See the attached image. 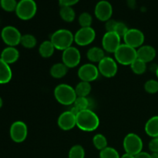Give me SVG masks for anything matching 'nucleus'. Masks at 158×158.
Wrapping results in <instances>:
<instances>
[{
  "instance_id": "f257e3e1",
  "label": "nucleus",
  "mask_w": 158,
  "mask_h": 158,
  "mask_svg": "<svg viewBox=\"0 0 158 158\" xmlns=\"http://www.w3.org/2000/svg\"><path fill=\"white\" fill-rule=\"evenodd\" d=\"M100 126V118L92 110L80 111L77 115V127L85 132L96 131Z\"/></svg>"
},
{
  "instance_id": "f03ea898",
  "label": "nucleus",
  "mask_w": 158,
  "mask_h": 158,
  "mask_svg": "<svg viewBox=\"0 0 158 158\" xmlns=\"http://www.w3.org/2000/svg\"><path fill=\"white\" fill-rule=\"evenodd\" d=\"M50 41L56 49L64 51L72 46L74 42V35L69 29H60L52 34Z\"/></svg>"
},
{
  "instance_id": "7ed1b4c3",
  "label": "nucleus",
  "mask_w": 158,
  "mask_h": 158,
  "mask_svg": "<svg viewBox=\"0 0 158 158\" xmlns=\"http://www.w3.org/2000/svg\"><path fill=\"white\" fill-rule=\"evenodd\" d=\"M54 97L60 104L69 106L73 104L77 96L75 89L70 85L61 83L56 86L54 89Z\"/></svg>"
},
{
  "instance_id": "20e7f679",
  "label": "nucleus",
  "mask_w": 158,
  "mask_h": 158,
  "mask_svg": "<svg viewBox=\"0 0 158 158\" xmlns=\"http://www.w3.org/2000/svg\"><path fill=\"white\" fill-rule=\"evenodd\" d=\"M114 54L117 63L123 66H131V63L137 58V49L125 43L120 45Z\"/></svg>"
},
{
  "instance_id": "39448f33",
  "label": "nucleus",
  "mask_w": 158,
  "mask_h": 158,
  "mask_svg": "<svg viewBox=\"0 0 158 158\" xmlns=\"http://www.w3.org/2000/svg\"><path fill=\"white\" fill-rule=\"evenodd\" d=\"M15 14L22 20H29L33 18L37 12V5L34 0H20L18 2Z\"/></svg>"
},
{
  "instance_id": "423d86ee",
  "label": "nucleus",
  "mask_w": 158,
  "mask_h": 158,
  "mask_svg": "<svg viewBox=\"0 0 158 158\" xmlns=\"http://www.w3.org/2000/svg\"><path fill=\"white\" fill-rule=\"evenodd\" d=\"M123 146L125 153L135 156L141 152L143 143L140 136L134 133H130L123 139Z\"/></svg>"
},
{
  "instance_id": "0eeeda50",
  "label": "nucleus",
  "mask_w": 158,
  "mask_h": 158,
  "mask_svg": "<svg viewBox=\"0 0 158 158\" xmlns=\"http://www.w3.org/2000/svg\"><path fill=\"white\" fill-rule=\"evenodd\" d=\"M22 35L19 30L12 26H5L1 32L2 40L8 46L15 47L20 44Z\"/></svg>"
},
{
  "instance_id": "6e6552de",
  "label": "nucleus",
  "mask_w": 158,
  "mask_h": 158,
  "mask_svg": "<svg viewBox=\"0 0 158 158\" xmlns=\"http://www.w3.org/2000/svg\"><path fill=\"white\" fill-rule=\"evenodd\" d=\"M10 137L15 143H23L28 135V127L26 123L17 120L12 123L9 129Z\"/></svg>"
},
{
  "instance_id": "1a4fd4ad",
  "label": "nucleus",
  "mask_w": 158,
  "mask_h": 158,
  "mask_svg": "<svg viewBox=\"0 0 158 158\" xmlns=\"http://www.w3.org/2000/svg\"><path fill=\"white\" fill-rule=\"evenodd\" d=\"M95 38L96 32L92 27H81L74 34V42L80 46L91 44Z\"/></svg>"
},
{
  "instance_id": "9d476101",
  "label": "nucleus",
  "mask_w": 158,
  "mask_h": 158,
  "mask_svg": "<svg viewBox=\"0 0 158 158\" xmlns=\"http://www.w3.org/2000/svg\"><path fill=\"white\" fill-rule=\"evenodd\" d=\"M98 70L102 76L106 78L115 77L118 71L117 61L110 56H105L98 63Z\"/></svg>"
},
{
  "instance_id": "9b49d317",
  "label": "nucleus",
  "mask_w": 158,
  "mask_h": 158,
  "mask_svg": "<svg viewBox=\"0 0 158 158\" xmlns=\"http://www.w3.org/2000/svg\"><path fill=\"white\" fill-rule=\"evenodd\" d=\"M121 37L114 32H106L102 39V46L103 50L114 53L121 45Z\"/></svg>"
},
{
  "instance_id": "f8f14e48",
  "label": "nucleus",
  "mask_w": 158,
  "mask_h": 158,
  "mask_svg": "<svg viewBox=\"0 0 158 158\" xmlns=\"http://www.w3.org/2000/svg\"><path fill=\"white\" fill-rule=\"evenodd\" d=\"M123 38L125 44L136 49L143 46L145 40L143 32L137 29H129Z\"/></svg>"
},
{
  "instance_id": "ddd939ff",
  "label": "nucleus",
  "mask_w": 158,
  "mask_h": 158,
  "mask_svg": "<svg viewBox=\"0 0 158 158\" xmlns=\"http://www.w3.org/2000/svg\"><path fill=\"white\" fill-rule=\"evenodd\" d=\"M62 60L68 68L77 67L81 60V53L77 48L70 46L63 51Z\"/></svg>"
},
{
  "instance_id": "4468645a",
  "label": "nucleus",
  "mask_w": 158,
  "mask_h": 158,
  "mask_svg": "<svg viewBox=\"0 0 158 158\" xmlns=\"http://www.w3.org/2000/svg\"><path fill=\"white\" fill-rule=\"evenodd\" d=\"M100 72L98 70V67L94 65L93 63H86L80 66L78 69V77L81 80V81L90 82L97 80L99 77Z\"/></svg>"
},
{
  "instance_id": "2eb2a0df",
  "label": "nucleus",
  "mask_w": 158,
  "mask_h": 158,
  "mask_svg": "<svg viewBox=\"0 0 158 158\" xmlns=\"http://www.w3.org/2000/svg\"><path fill=\"white\" fill-rule=\"evenodd\" d=\"M94 14L100 21H108L110 19L113 15L112 5L106 0H101L98 2L94 9Z\"/></svg>"
},
{
  "instance_id": "dca6fc26",
  "label": "nucleus",
  "mask_w": 158,
  "mask_h": 158,
  "mask_svg": "<svg viewBox=\"0 0 158 158\" xmlns=\"http://www.w3.org/2000/svg\"><path fill=\"white\" fill-rule=\"evenodd\" d=\"M59 127L65 131H70L77 126V116L70 110L62 113L57 120Z\"/></svg>"
},
{
  "instance_id": "f3484780",
  "label": "nucleus",
  "mask_w": 158,
  "mask_h": 158,
  "mask_svg": "<svg viewBox=\"0 0 158 158\" xmlns=\"http://www.w3.org/2000/svg\"><path fill=\"white\" fill-rule=\"evenodd\" d=\"M137 59L145 62L146 63L153 61L155 59L157 52L156 49L150 45H144L137 49Z\"/></svg>"
},
{
  "instance_id": "a211bd4d",
  "label": "nucleus",
  "mask_w": 158,
  "mask_h": 158,
  "mask_svg": "<svg viewBox=\"0 0 158 158\" xmlns=\"http://www.w3.org/2000/svg\"><path fill=\"white\" fill-rule=\"evenodd\" d=\"M0 58L7 64H12L15 63L19 58V52L15 47L7 46L2 51Z\"/></svg>"
},
{
  "instance_id": "6ab92c4d",
  "label": "nucleus",
  "mask_w": 158,
  "mask_h": 158,
  "mask_svg": "<svg viewBox=\"0 0 158 158\" xmlns=\"http://www.w3.org/2000/svg\"><path fill=\"white\" fill-rule=\"evenodd\" d=\"M12 72L9 64L0 58V84H6L12 80Z\"/></svg>"
},
{
  "instance_id": "aec40b11",
  "label": "nucleus",
  "mask_w": 158,
  "mask_h": 158,
  "mask_svg": "<svg viewBox=\"0 0 158 158\" xmlns=\"http://www.w3.org/2000/svg\"><path fill=\"white\" fill-rule=\"evenodd\" d=\"M86 56L91 63H99L105 57V52L102 48L94 46L88 49Z\"/></svg>"
},
{
  "instance_id": "412c9836",
  "label": "nucleus",
  "mask_w": 158,
  "mask_h": 158,
  "mask_svg": "<svg viewBox=\"0 0 158 158\" xmlns=\"http://www.w3.org/2000/svg\"><path fill=\"white\" fill-rule=\"evenodd\" d=\"M144 130L146 134L152 138L158 137V116H154L147 121Z\"/></svg>"
},
{
  "instance_id": "4be33fe9",
  "label": "nucleus",
  "mask_w": 158,
  "mask_h": 158,
  "mask_svg": "<svg viewBox=\"0 0 158 158\" xmlns=\"http://www.w3.org/2000/svg\"><path fill=\"white\" fill-rule=\"evenodd\" d=\"M68 69L63 63H55L50 69V75L55 79H61L66 75Z\"/></svg>"
},
{
  "instance_id": "5701e85b",
  "label": "nucleus",
  "mask_w": 158,
  "mask_h": 158,
  "mask_svg": "<svg viewBox=\"0 0 158 158\" xmlns=\"http://www.w3.org/2000/svg\"><path fill=\"white\" fill-rule=\"evenodd\" d=\"M55 49V47L50 40H45L40 44L39 47V52L43 58H49L53 55Z\"/></svg>"
},
{
  "instance_id": "b1692460",
  "label": "nucleus",
  "mask_w": 158,
  "mask_h": 158,
  "mask_svg": "<svg viewBox=\"0 0 158 158\" xmlns=\"http://www.w3.org/2000/svg\"><path fill=\"white\" fill-rule=\"evenodd\" d=\"M60 15L63 21L71 23L76 18V12L71 6H62L60 10Z\"/></svg>"
},
{
  "instance_id": "393cba45",
  "label": "nucleus",
  "mask_w": 158,
  "mask_h": 158,
  "mask_svg": "<svg viewBox=\"0 0 158 158\" xmlns=\"http://www.w3.org/2000/svg\"><path fill=\"white\" fill-rule=\"evenodd\" d=\"M77 94V97H86L91 92V87L90 83L85 81H80L78 84L74 88Z\"/></svg>"
},
{
  "instance_id": "a878e982",
  "label": "nucleus",
  "mask_w": 158,
  "mask_h": 158,
  "mask_svg": "<svg viewBox=\"0 0 158 158\" xmlns=\"http://www.w3.org/2000/svg\"><path fill=\"white\" fill-rule=\"evenodd\" d=\"M36 38L32 34H25L22 35L20 44L26 49H32L36 46Z\"/></svg>"
},
{
  "instance_id": "bb28decb",
  "label": "nucleus",
  "mask_w": 158,
  "mask_h": 158,
  "mask_svg": "<svg viewBox=\"0 0 158 158\" xmlns=\"http://www.w3.org/2000/svg\"><path fill=\"white\" fill-rule=\"evenodd\" d=\"M131 68L134 73L137 75H142L147 70V63L137 58L131 63Z\"/></svg>"
},
{
  "instance_id": "cd10ccee",
  "label": "nucleus",
  "mask_w": 158,
  "mask_h": 158,
  "mask_svg": "<svg viewBox=\"0 0 158 158\" xmlns=\"http://www.w3.org/2000/svg\"><path fill=\"white\" fill-rule=\"evenodd\" d=\"M93 143L96 149L100 151L107 147V140L104 135L101 134H97L93 138Z\"/></svg>"
},
{
  "instance_id": "c85d7f7f",
  "label": "nucleus",
  "mask_w": 158,
  "mask_h": 158,
  "mask_svg": "<svg viewBox=\"0 0 158 158\" xmlns=\"http://www.w3.org/2000/svg\"><path fill=\"white\" fill-rule=\"evenodd\" d=\"M69 158H85V150L81 145H74L70 148L68 154Z\"/></svg>"
},
{
  "instance_id": "c756f323",
  "label": "nucleus",
  "mask_w": 158,
  "mask_h": 158,
  "mask_svg": "<svg viewBox=\"0 0 158 158\" xmlns=\"http://www.w3.org/2000/svg\"><path fill=\"white\" fill-rule=\"evenodd\" d=\"M100 158H120V156L115 148L106 147V148L100 151Z\"/></svg>"
},
{
  "instance_id": "7c9ffc66",
  "label": "nucleus",
  "mask_w": 158,
  "mask_h": 158,
  "mask_svg": "<svg viewBox=\"0 0 158 158\" xmlns=\"http://www.w3.org/2000/svg\"><path fill=\"white\" fill-rule=\"evenodd\" d=\"M73 106L77 108L79 111L83 110L89 109V100L87 97H77L74 102Z\"/></svg>"
},
{
  "instance_id": "2f4dec72",
  "label": "nucleus",
  "mask_w": 158,
  "mask_h": 158,
  "mask_svg": "<svg viewBox=\"0 0 158 158\" xmlns=\"http://www.w3.org/2000/svg\"><path fill=\"white\" fill-rule=\"evenodd\" d=\"M79 23L81 27H91L93 23V17L89 12H82L79 16Z\"/></svg>"
},
{
  "instance_id": "473e14b6",
  "label": "nucleus",
  "mask_w": 158,
  "mask_h": 158,
  "mask_svg": "<svg viewBox=\"0 0 158 158\" xmlns=\"http://www.w3.org/2000/svg\"><path fill=\"white\" fill-rule=\"evenodd\" d=\"M18 2L16 0H0V6L6 12H14L16 9Z\"/></svg>"
},
{
  "instance_id": "72a5a7b5",
  "label": "nucleus",
  "mask_w": 158,
  "mask_h": 158,
  "mask_svg": "<svg viewBox=\"0 0 158 158\" xmlns=\"http://www.w3.org/2000/svg\"><path fill=\"white\" fill-rule=\"evenodd\" d=\"M144 89L148 94H157L158 93V81L156 80H148L144 84Z\"/></svg>"
},
{
  "instance_id": "f704fd0d",
  "label": "nucleus",
  "mask_w": 158,
  "mask_h": 158,
  "mask_svg": "<svg viewBox=\"0 0 158 158\" xmlns=\"http://www.w3.org/2000/svg\"><path fill=\"white\" fill-rule=\"evenodd\" d=\"M128 30H129V29L125 23H122V22H117L115 29H114V32H116L117 35H119L122 38V37L124 36Z\"/></svg>"
},
{
  "instance_id": "c9c22d12",
  "label": "nucleus",
  "mask_w": 158,
  "mask_h": 158,
  "mask_svg": "<svg viewBox=\"0 0 158 158\" xmlns=\"http://www.w3.org/2000/svg\"><path fill=\"white\" fill-rule=\"evenodd\" d=\"M148 147H149L150 151L152 153H158V137L152 138V140L150 141Z\"/></svg>"
},
{
  "instance_id": "e433bc0d",
  "label": "nucleus",
  "mask_w": 158,
  "mask_h": 158,
  "mask_svg": "<svg viewBox=\"0 0 158 158\" xmlns=\"http://www.w3.org/2000/svg\"><path fill=\"white\" fill-rule=\"evenodd\" d=\"M117 23V21L111 19L108 20V21H106V24H105V28H106V32H114V29H115Z\"/></svg>"
},
{
  "instance_id": "4c0bfd02",
  "label": "nucleus",
  "mask_w": 158,
  "mask_h": 158,
  "mask_svg": "<svg viewBox=\"0 0 158 158\" xmlns=\"http://www.w3.org/2000/svg\"><path fill=\"white\" fill-rule=\"evenodd\" d=\"M59 4L60 5V6H71L76 5L77 3L79 2L80 0H58Z\"/></svg>"
},
{
  "instance_id": "58836bf2",
  "label": "nucleus",
  "mask_w": 158,
  "mask_h": 158,
  "mask_svg": "<svg viewBox=\"0 0 158 158\" xmlns=\"http://www.w3.org/2000/svg\"><path fill=\"white\" fill-rule=\"evenodd\" d=\"M135 158H152L151 157V154L148 152H144V151H141L139 154H137V155L134 156Z\"/></svg>"
},
{
  "instance_id": "ea45409f",
  "label": "nucleus",
  "mask_w": 158,
  "mask_h": 158,
  "mask_svg": "<svg viewBox=\"0 0 158 158\" xmlns=\"http://www.w3.org/2000/svg\"><path fill=\"white\" fill-rule=\"evenodd\" d=\"M120 158H135V157H134V155H131V154H127V153H125L124 154H123V155L120 157Z\"/></svg>"
},
{
  "instance_id": "a19ab883",
  "label": "nucleus",
  "mask_w": 158,
  "mask_h": 158,
  "mask_svg": "<svg viewBox=\"0 0 158 158\" xmlns=\"http://www.w3.org/2000/svg\"><path fill=\"white\" fill-rule=\"evenodd\" d=\"M151 155L152 158H158V153H152Z\"/></svg>"
},
{
  "instance_id": "79ce46f5",
  "label": "nucleus",
  "mask_w": 158,
  "mask_h": 158,
  "mask_svg": "<svg viewBox=\"0 0 158 158\" xmlns=\"http://www.w3.org/2000/svg\"><path fill=\"white\" fill-rule=\"evenodd\" d=\"M3 105V101H2V99L1 98V97H0V109L2 108V106Z\"/></svg>"
},
{
  "instance_id": "37998d69",
  "label": "nucleus",
  "mask_w": 158,
  "mask_h": 158,
  "mask_svg": "<svg viewBox=\"0 0 158 158\" xmlns=\"http://www.w3.org/2000/svg\"><path fill=\"white\" fill-rule=\"evenodd\" d=\"M156 76H157V77L158 79V66L157 67V69H156Z\"/></svg>"
}]
</instances>
